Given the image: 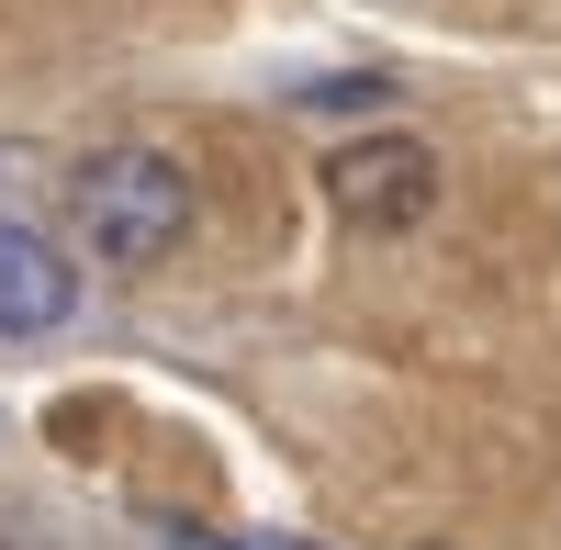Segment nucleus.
Segmentation results:
<instances>
[{"instance_id": "7ed1b4c3", "label": "nucleus", "mask_w": 561, "mask_h": 550, "mask_svg": "<svg viewBox=\"0 0 561 550\" xmlns=\"http://www.w3.org/2000/svg\"><path fill=\"white\" fill-rule=\"evenodd\" d=\"M79 314V259H57V237L0 225V337H57Z\"/></svg>"}, {"instance_id": "39448f33", "label": "nucleus", "mask_w": 561, "mask_h": 550, "mask_svg": "<svg viewBox=\"0 0 561 550\" xmlns=\"http://www.w3.org/2000/svg\"><path fill=\"white\" fill-rule=\"evenodd\" d=\"M169 550H280V539H225V528H169Z\"/></svg>"}, {"instance_id": "f03ea898", "label": "nucleus", "mask_w": 561, "mask_h": 550, "mask_svg": "<svg viewBox=\"0 0 561 550\" xmlns=\"http://www.w3.org/2000/svg\"><path fill=\"white\" fill-rule=\"evenodd\" d=\"M325 203H337L359 237H404V225L438 214V147L427 135H359V147L325 158Z\"/></svg>"}, {"instance_id": "f257e3e1", "label": "nucleus", "mask_w": 561, "mask_h": 550, "mask_svg": "<svg viewBox=\"0 0 561 550\" xmlns=\"http://www.w3.org/2000/svg\"><path fill=\"white\" fill-rule=\"evenodd\" d=\"M68 214H79L90 259L158 270V259H180V237H192V169L158 158V147H90L68 169Z\"/></svg>"}, {"instance_id": "20e7f679", "label": "nucleus", "mask_w": 561, "mask_h": 550, "mask_svg": "<svg viewBox=\"0 0 561 550\" xmlns=\"http://www.w3.org/2000/svg\"><path fill=\"white\" fill-rule=\"evenodd\" d=\"M304 102H359V113H370V102H393V79H382V68H359V79H304Z\"/></svg>"}]
</instances>
